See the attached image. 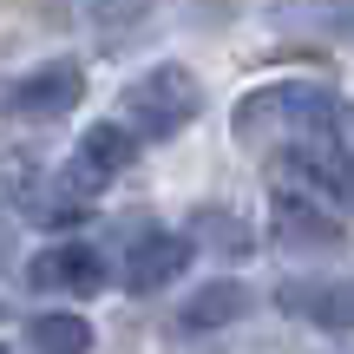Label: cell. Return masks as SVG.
<instances>
[{"label":"cell","mask_w":354,"mask_h":354,"mask_svg":"<svg viewBox=\"0 0 354 354\" xmlns=\"http://www.w3.org/2000/svg\"><path fill=\"white\" fill-rule=\"evenodd\" d=\"M342 118V99L315 79H276V86H256L236 105V138L256 151H289V145L315 138Z\"/></svg>","instance_id":"obj_1"},{"label":"cell","mask_w":354,"mask_h":354,"mask_svg":"<svg viewBox=\"0 0 354 354\" xmlns=\"http://www.w3.org/2000/svg\"><path fill=\"white\" fill-rule=\"evenodd\" d=\"M125 118L118 125L131 131V138H177L184 125H197V112H203V86H197V73L190 66H151V73H138L125 86Z\"/></svg>","instance_id":"obj_2"},{"label":"cell","mask_w":354,"mask_h":354,"mask_svg":"<svg viewBox=\"0 0 354 354\" xmlns=\"http://www.w3.org/2000/svg\"><path fill=\"white\" fill-rule=\"evenodd\" d=\"M131 158H138V138H131L118 118H99V125H86V131H79L73 165H66V177H59V184L73 190L79 203H86V197H99L112 177H125V165H131Z\"/></svg>","instance_id":"obj_3"},{"label":"cell","mask_w":354,"mask_h":354,"mask_svg":"<svg viewBox=\"0 0 354 354\" xmlns=\"http://www.w3.org/2000/svg\"><path fill=\"white\" fill-rule=\"evenodd\" d=\"M79 99H86V73H79L73 59H46V66H33V73L13 79L7 112H13V118H33V125H46V118H66Z\"/></svg>","instance_id":"obj_4"},{"label":"cell","mask_w":354,"mask_h":354,"mask_svg":"<svg viewBox=\"0 0 354 354\" xmlns=\"http://www.w3.org/2000/svg\"><path fill=\"white\" fill-rule=\"evenodd\" d=\"M190 263V236H177V230H145V236L125 243V256H118V282H125L131 295H158L171 289L177 276H184Z\"/></svg>","instance_id":"obj_5"},{"label":"cell","mask_w":354,"mask_h":354,"mask_svg":"<svg viewBox=\"0 0 354 354\" xmlns=\"http://www.w3.org/2000/svg\"><path fill=\"white\" fill-rule=\"evenodd\" d=\"M26 276L46 295H99L105 289V256L92 250V243H46Z\"/></svg>","instance_id":"obj_6"},{"label":"cell","mask_w":354,"mask_h":354,"mask_svg":"<svg viewBox=\"0 0 354 354\" xmlns=\"http://www.w3.org/2000/svg\"><path fill=\"white\" fill-rule=\"evenodd\" d=\"M276 236L289 250H328V243H342V216L328 203H315L308 190L276 184Z\"/></svg>","instance_id":"obj_7"},{"label":"cell","mask_w":354,"mask_h":354,"mask_svg":"<svg viewBox=\"0 0 354 354\" xmlns=\"http://www.w3.org/2000/svg\"><path fill=\"white\" fill-rule=\"evenodd\" d=\"M250 315V289L243 282H203L197 295L184 302V328H223V322H243Z\"/></svg>","instance_id":"obj_8"},{"label":"cell","mask_w":354,"mask_h":354,"mask_svg":"<svg viewBox=\"0 0 354 354\" xmlns=\"http://www.w3.org/2000/svg\"><path fill=\"white\" fill-rule=\"evenodd\" d=\"M197 243H203V250H216V256H236V263L256 250L250 223H243L236 210H216V203H203V210L190 216V250H197Z\"/></svg>","instance_id":"obj_9"},{"label":"cell","mask_w":354,"mask_h":354,"mask_svg":"<svg viewBox=\"0 0 354 354\" xmlns=\"http://www.w3.org/2000/svg\"><path fill=\"white\" fill-rule=\"evenodd\" d=\"M33 348L39 354H92V322L73 315V308H53V315H33Z\"/></svg>","instance_id":"obj_10"},{"label":"cell","mask_w":354,"mask_h":354,"mask_svg":"<svg viewBox=\"0 0 354 354\" xmlns=\"http://www.w3.org/2000/svg\"><path fill=\"white\" fill-rule=\"evenodd\" d=\"M289 295L322 322V328H354V276H342V282H315V289H289Z\"/></svg>","instance_id":"obj_11"},{"label":"cell","mask_w":354,"mask_h":354,"mask_svg":"<svg viewBox=\"0 0 354 354\" xmlns=\"http://www.w3.org/2000/svg\"><path fill=\"white\" fill-rule=\"evenodd\" d=\"M335 7H354V0H335Z\"/></svg>","instance_id":"obj_12"},{"label":"cell","mask_w":354,"mask_h":354,"mask_svg":"<svg viewBox=\"0 0 354 354\" xmlns=\"http://www.w3.org/2000/svg\"><path fill=\"white\" fill-rule=\"evenodd\" d=\"M0 354H7V348H0Z\"/></svg>","instance_id":"obj_13"}]
</instances>
